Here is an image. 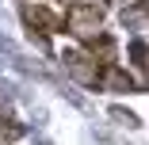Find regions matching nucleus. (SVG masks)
Here are the masks:
<instances>
[{"instance_id":"f257e3e1","label":"nucleus","mask_w":149,"mask_h":145,"mask_svg":"<svg viewBox=\"0 0 149 145\" xmlns=\"http://www.w3.org/2000/svg\"><path fill=\"white\" fill-rule=\"evenodd\" d=\"M65 27H69V35H77L80 42H92L96 35H103V8L88 4V0H77V4L65 12Z\"/></svg>"},{"instance_id":"f03ea898","label":"nucleus","mask_w":149,"mask_h":145,"mask_svg":"<svg viewBox=\"0 0 149 145\" xmlns=\"http://www.w3.org/2000/svg\"><path fill=\"white\" fill-rule=\"evenodd\" d=\"M65 65H69V73L80 80V84H100V65H96V53H80V50H69L65 53Z\"/></svg>"},{"instance_id":"7ed1b4c3","label":"nucleus","mask_w":149,"mask_h":145,"mask_svg":"<svg viewBox=\"0 0 149 145\" xmlns=\"http://www.w3.org/2000/svg\"><path fill=\"white\" fill-rule=\"evenodd\" d=\"M23 19L31 23V27H38V31H54V27H57V15H54L50 8H42V4H35V8L27 4V8H23Z\"/></svg>"},{"instance_id":"20e7f679","label":"nucleus","mask_w":149,"mask_h":145,"mask_svg":"<svg viewBox=\"0 0 149 145\" xmlns=\"http://www.w3.org/2000/svg\"><path fill=\"white\" fill-rule=\"evenodd\" d=\"M115 4H123V0H115Z\"/></svg>"}]
</instances>
